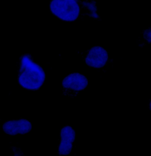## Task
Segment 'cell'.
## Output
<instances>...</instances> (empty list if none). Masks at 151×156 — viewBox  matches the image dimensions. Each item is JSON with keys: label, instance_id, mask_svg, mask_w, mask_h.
Wrapping results in <instances>:
<instances>
[{"label": "cell", "instance_id": "cell-1", "mask_svg": "<svg viewBox=\"0 0 151 156\" xmlns=\"http://www.w3.org/2000/svg\"><path fill=\"white\" fill-rule=\"evenodd\" d=\"M45 77L44 69L31 55L24 54L19 57L17 82L21 87L30 91L38 90L44 84Z\"/></svg>", "mask_w": 151, "mask_h": 156}, {"label": "cell", "instance_id": "cell-2", "mask_svg": "<svg viewBox=\"0 0 151 156\" xmlns=\"http://www.w3.org/2000/svg\"><path fill=\"white\" fill-rule=\"evenodd\" d=\"M50 9L55 16L67 22L75 21L80 14L79 0H52Z\"/></svg>", "mask_w": 151, "mask_h": 156}, {"label": "cell", "instance_id": "cell-3", "mask_svg": "<svg viewBox=\"0 0 151 156\" xmlns=\"http://www.w3.org/2000/svg\"><path fill=\"white\" fill-rule=\"evenodd\" d=\"M88 81L85 76L75 73L66 76L62 81V88L64 95L74 97L87 87Z\"/></svg>", "mask_w": 151, "mask_h": 156}, {"label": "cell", "instance_id": "cell-4", "mask_svg": "<svg viewBox=\"0 0 151 156\" xmlns=\"http://www.w3.org/2000/svg\"><path fill=\"white\" fill-rule=\"evenodd\" d=\"M109 58L108 53L102 47L94 46L90 49L86 55L85 61L91 68H101L107 64Z\"/></svg>", "mask_w": 151, "mask_h": 156}, {"label": "cell", "instance_id": "cell-5", "mask_svg": "<svg viewBox=\"0 0 151 156\" xmlns=\"http://www.w3.org/2000/svg\"><path fill=\"white\" fill-rule=\"evenodd\" d=\"M76 138V131L72 127L66 126L61 129L58 147L59 155L66 156L71 154Z\"/></svg>", "mask_w": 151, "mask_h": 156}, {"label": "cell", "instance_id": "cell-6", "mask_svg": "<svg viewBox=\"0 0 151 156\" xmlns=\"http://www.w3.org/2000/svg\"><path fill=\"white\" fill-rule=\"evenodd\" d=\"M2 128L5 133L11 136L23 135L30 132L32 124L28 120L19 119L5 122L3 124Z\"/></svg>", "mask_w": 151, "mask_h": 156}, {"label": "cell", "instance_id": "cell-7", "mask_svg": "<svg viewBox=\"0 0 151 156\" xmlns=\"http://www.w3.org/2000/svg\"><path fill=\"white\" fill-rule=\"evenodd\" d=\"M143 36L145 42L147 43H151V27L144 31Z\"/></svg>", "mask_w": 151, "mask_h": 156}, {"label": "cell", "instance_id": "cell-8", "mask_svg": "<svg viewBox=\"0 0 151 156\" xmlns=\"http://www.w3.org/2000/svg\"><path fill=\"white\" fill-rule=\"evenodd\" d=\"M149 107L150 109V110H151V101H150V102L149 103Z\"/></svg>", "mask_w": 151, "mask_h": 156}]
</instances>
